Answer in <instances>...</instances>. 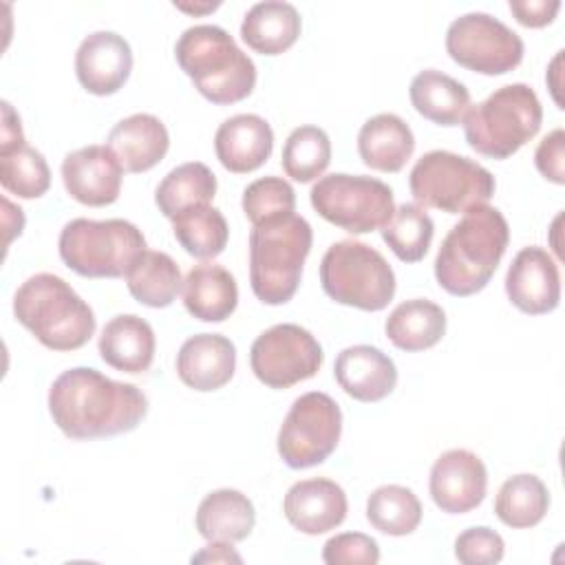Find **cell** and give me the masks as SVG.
Returning a JSON list of instances; mask_svg holds the SVG:
<instances>
[{
  "label": "cell",
  "mask_w": 565,
  "mask_h": 565,
  "mask_svg": "<svg viewBox=\"0 0 565 565\" xmlns=\"http://www.w3.org/2000/svg\"><path fill=\"white\" fill-rule=\"evenodd\" d=\"M49 413L71 439H97L135 430L148 399L130 382H115L90 366L60 373L49 388Z\"/></svg>",
  "instance_id": "cell-1"
},
{
  "label": "cell",
  "mask_w": 565,
  "mask_h": 565,
  "mask_svg": "<svg viewBox=\"0 0 565 565\" xmlns=\"http://www.w3.org/2000/svg\"><path fill=\"white\" fill-rule=\"evenodd\" d=\"M510 243L505 216L488 205L470 207L450 227L435 258V278L452 296L466 298L481 291L494 276Z\"/></svg>",
  "instance_id": "cell-2"
},
{
  "label": "cell",
  "mask_w": 565,
  "mask_h": 565,
  "mask_svg": "<svg viewBox=\"0 0 565 565\" xmlns=\"http://www.w3.org/2000/svg\"><path fill=\"white\" fill-rule=\"evenodd\" d=\"M174 57L194 88L212 104L243 102L256 86V64L223 26L185 29L174 44Z\"/></svg>",
  "instance_id": "cell-3"
},
{
  "label": "cell",
  "mask_w": 565,
  "mask_h": 565,
  "mask_svg": "<svg viewBox=\"0 0 565 565\" xmlns=\"http://www.w3.org/2000/svg\"><path fill=\"white\" fill-rule=\"evenodd\" d=\"M13 316L51 351L82 349L95 333V313L88 302L64 278L46 271L18 287Z\"/></svg>",
  "instance_id": "cell-4"
},
{
  "label": "cell",
  "mask_w": 565,
  "mask_h": 565,
  "mask_svg": "<svg viewBox=\"0 0 565 565\" xmlns=\"http://www.w3.org/2000/svg\"><path fill=\"white\" fill-rule=\"evenodd\" d=\"M313 232L298 214L265 221L249 232V285L265 305H285L300 285Z\"/></svg>",
  "instance_id": "cell-5"
},
{
  "label": "cell",
  "mask_w": 565,
  "mask_h": 565,
  "mask_svg": "<svg viewBox=\"0 0 565 565\" xmlns=\"http://www.w3.org/2000/svg\"><path fill=\"white\" fill-rule=\"evenodd\" d=\"M463 135L472 150L490 159H508L541 128L543 108L532 86L516 82L497 88L463 115Z\"/></svg>",
  "instance_id": "cell-6"
},
{
  "label": "cell",
  "mask_w": 565,
  "mask_h": 565,
  "mask_svg": "<svg viewBox=\"0 0 565 565\" xmlns=\"http://www.w3.org/2000/svg\"><path fill=\"white\" fill-rule=\"evenodd\" d=\"M60 258L84 278H119L146 252L141 230L124 218H73L57 238Z\"/></svg>",
  "instance_id": "cell-7"
},
{
  "label": "cell",
  "mask_w": 565,
  "mask_h": 565,
  "mask_svg": "<svg viewBox=\"0 0 565 565\" xmlns=\"http://www.w3.org/2000/svg\"><path fill=\"white\" fill-rule=\"evenodd\" d=\"M320 285L331 300L362 311H382L395 296L393 267L377 249L353 238L324 252Z\"/></svg>",
  "instance_id": "cell-8"
},
{
  "label": "cell",
  "mask_w": 565,
  "mask_h": 565,
  "mask_svg": "<svg viewBox=\"0 0 565 565\" xmlns=\"http://www.w3.org/2000/svg\"><path fill=\"white\" fill-rule=\"evenodd\" d=\"M408 188L419 207L459 214L488 203L497 183L481 163L448 150H430L413 166Z\"/></svg>",
  "instance_id": "cell-9"
},
{
  "label": "cell",
  "mask_w": 565,
  "mask_h": 565,
  "mask_svg": "<svg viewBox=\"0 0 565 565\" xmlns=\"http://www.w3.org/2000/svg\"><path fill=\"white\" fill-rule=\"evenodd\" d=\"M309 199L324 221L351 234L382 230L395 212L393 190L384 181L364 174L333 172L320 177Z\"/></svg>",
  "instance_id": "cell-10"
},
{
  "label": "cell",
  "mask_w": 565,
  "mask_h": 565,
  "mask_svg": "<svg viewBox=\"0 0 565 565\" xmlns=\"http://www.w3.org/2000/svg\"><path fill=\"white\" fill-rule=\"evenodd\" d=\"M342 435V411L338 402L320 391H309L294 399L278 430V455L294 468L322 463L338 446Z\"/></svg>",
  "instance_id": "cell-11"
},
{
  "label": "cell",
  "mask_w": 565,
  "mask_h": 565,
  "mask_svg": "<svg viewBox=\"0 0 565 565\" xmlns=\"http://www.w3.org/2000/svg\"><path fill=\"white\" fill-rule=\"evenodd\" d=\"M446 51L459 66L481 75H503L523 60V40L490 13L472 11L450 22Z\"/></svg>",
  "instance_id": "cell-12"
},
{
  "label": "cell",
  "mask_w": 565,
  "mask_h": 565,
  "mask_svg": "<svg viewBox=\"0 0 565 565\" xmlns=\"http://www.w3.org/2000/svg\"><path fill=\"white\" fill-rule=\"evenodd\" d=\"M320 342L300 324L282 322L263 331L249 349V366L269 388H289L313 377L322 366Z\"/></svg>",
  "instance_id": "cell-13"
},
{
  "label": "cell",
  "mask_w": 565,
  "mask_h": 565,
  "mask_svg": "<svg viewBox=\"0 0 565 565\" xmlns=\"http://www.w3.org/2000/svg\"><path fill=\"white\" fill-rule=\"evenodd\" d=\"M428 490L441 512L466 514L483 501L488 490V470L472 450L452 448L435 459Z\"/></svg>",
  "instance_id": "cell-14"
},
{
  "label": "cell",
  "mask_w": 565,
  "mask_h": 565,
  "mask_svg": "<svg viewBox=\"0 0 565 565\" xmlns=\"http://www.w3.org/2000/svg\"><path fill=\"white\" fill-rule=\"evenodd\" d=\"M124 168L108 146H84L62 161V181L71 199L82 205L104 207L119 199Z\"/></svg>",
  "instance_id": "cell-15"
},
{
  "label": "cell",
  "mask_w": 565,
  "mask_h": 565,
  "mask_svg": "<svg viewBox=\"0 0 565 565\" xmlns=\"http://www.w3.org/2000/svg\"><path fill=\"white\" fill-rule=\"evenodd\" d=\"M505 294L523 313L554 311L561 302V276L550 252L536 245L523 247L508 267Z\"/></svg>",
  "instance_id": "cell-16"
},
{
  "label": "cell",
  "mask_w": 565,
  "mask_h": 565,
  "mask_svg": "<svg viewBox=\"0 0 565 565\" xmlns=\"http://www.w3.org/2000/svg\"><path fill=\"white\" fill-rule=\"evenodd\" d=\"M130 44L115 31L88 33L75 53V75L84 90L106 97L117 93L130 77Z\"/></svg>",
  "instance_id": "cell-17"
},
{
  "label": "cell",
  "mask_w": 565,
  "mask_h": 565,
  "mask_svg": "<svg viewBox=\"0 0 565 565\" xmlns=\"http://www.w3.org/2000/svg\"><path fill=\"white\" fill-rule=\"evenodd\" d=\"M347 510L349 501L342 486L324 477L296 481L282 501L287 521L311 536L335 530L347 519Z\"/></svg>",
  "instance_id": "cell-18"
},
{
  "label": "cell",
  "mask_w": 565,
  "mask_h": 565,
  "mask_svg": "<svg viewBox=\"0 0 565 565\" xmlns=\"http://www.w3.org/2000/svg\"><path fill=\"white\" fill-rule=\"evenodd\" d=\"M236 371V347L221 333H196L177 353L179 380L201 393L225 386Z\"/></svg>",
  "instance_id": "cell-19"
},
{
  "label": "cell",
  "mask_w": 565,
  "mask_h": 565,
  "mask_svg": "<svg viewBox=\"0 0 565 565\" xmlns=\"http://www.w3.org/2000/svg\"><path fill=\"white\" fill-rule=\"evenodd\" d=\"M333 375L340 388L358 402H380L397 384L395 362L371 344H353L338 353Z\"/></svg>",
  "instance_id": "cell-20"
},
{
  "label": "cell",
  "mask_w": 565,
  "mask_h": 565,
  "mask_svg": "<svg viewBox=\"0 0 565 565\" xmlns=\"http://www.w3.org/2000/svg\"><path fill=\"white\" fill-rule=\"evenodd\" d=\"M214 150L225 170L234 174L254 172L274 150V130L260 115L241 113L216 128Z\"/></svg>",
  "instance_id": "cell-21"
},
{
  "label": "cell",
  "mask_w": 565,
  "mask_h": 565,
  "mask_svg": "<svg viewBox=\"0 0 565 565\" xmlns=\"http://www.w3.org/2000/svg\"><path fill=\"white\" fill-rule=\"evenodd\" d=\"M126 172H146L154 168L170 148L166 124L150 113H135L113 126L106 143Z\"/></svg>",
  "instance_id": "cell-22"
},
{
  "label": "cell",
  "mask_w": 565,
  "mask_h": 565,
  "mask_svg": "<svg viewBox=\"0 0 565 565\" xmlns=\"http://www.w3.org/2000/svg\"><path fill=\"white\" fill-rule=\"evenodd\" d=\"M154 347L152 327L135 313H121L108 320L97 342L102 360L124 373L148 371L154 360Z\"/></svg>",
  "instance_id": "cell-23"
},
{
  "label": "cell",
  "mask_w": 565,
  "mask_h": 565,
  "mask_svg": "<svg viewBox=\"0 0 565 565\" xmlns=\"http://www.w3.org/2000/svg\"><path fill=\"white\" fill-rule=\"evenodd\" d=\"M415 150L411 126L393 113L366 119L358 132V152L364 166L380 172H399Z\"/></svg>",
  "instance_id": "cell-24"
},
{
  "label": "cell",
  "mask_w": 565,
  "mask_h": 565,
  "mask_svg": "<svg viewBox=\"0 0 565 565\" xmlns=\"http://www.w3.org/2000/svg\"><path fill=\"white\" fill-rule=\"evenodd\" d=\"M183 305L196 320L223 322L238 305L234 276L216 263L194 265L183 280Z\"/></svg>",
  "instance_id": "cell-25"
},
{
  "label": "cell",
  "mask_w": 565,
  "mask_h": 565,
  "mask_svg": "<svg viewBox=\"0 0 565 565\" xmlns=\"http://www.w3.org/2000/svg\"><path fill=\"white\" fill-rule=\"evenodd\" d=\"M302 20L294 4L280 0L256 2L241 22L243 42L260 55H280L300 35Z\"/></svg>",
  "instance_id": "cell-26"
},
{
  "label": "cell",
  "mask_w": 565,
  "mask_h": 565,
  "mask_svg": "<svg viewBox=\"0 0 565 565\" xmlns=\"http://www.w3.org/2000/svg\"><path fill=\"white\" fill-rule=\"evenodd\" d=\"M194 523L205 541L238 543L254 530V503L241 490L221 488L203 497Z\"/></svg>",
  "instance_id": "cell-27"
},
{
  "label": "cell",
  "mask_w": 565,
  "mask_h": 565,
  "mask_svg": "<svg viewBox=\"0 0 565 565\" xmlns=\"http://www.w3.org/2000/svg\"><path fill=\"white\" fill-rule=\"evenodd\" d=\"M408 97L413 108L437 126H459L470 108V90L459 79L435 68L413 77Z\"/></svg>",
  "instance_id": "cell-28"
},
{
  "label": "cell",
  "mask_w": 565,
  "mask_h": 565,
  "mask_svg": "<svg viewBox=\"0 0 565 565\" xmlns=\"http://www.w3.org/2000/svg\"><path fill=\"white\" fill-rule=\"evenodd\" d=\"M386 338L402 351H424L435 347L446 333L444 309L426 298L399 302L384 322Z\"/></svg>",
  "instance_id": "cell-29"
},
{
  "label": "cell",
  "mask_w": 565,
  "mask_h": 565,
  "mask_svg": "<svg viewBox=\"0 0 565 565\" xmlns=\"http://www.w3.org/2000/svg\"><path fill=\"white\" fill-rule=\"evenodd\" d=\"M216 194V177L201 161L172 168L154 190V203L166 218H174L192 207L210 205Z\"/></svg>",
  "instance_id": "cell-30"
},
{
  "label": "cell",
  "mask_w": 565,
  "mask_h": 565,
  "mask_svg": "<svg viewBox=\"0 0 565 565\" xmlns=\"http://www.w3.org/2000/svg\"><path fill=\"white\" fill-rule=\"evenodd\" d=\"M181 282V269L174 258L154 249H146L126 274V287L130 296L152 309L172 305Z\"/></svg>",
  "instance_id": "cell-31"
},
{
  "label": "cell",
  "mask_w": 565,
  "mask_h": 565,
  "mask_svg": "<svg viewBox=\"0 0 565 565\" xmlns=\"http://www.w3.org/2000/svg\"><path fill=\"white\" fill-rule=\"evenodd\" d=\"M550 508V492L536 475H514L503 481L494 499L497 519L514 530L534 527Z\"/></svg>",
  "instance_id": "cell-32"
},
{
  "label": "cell",
  "mask_w": 565,
  "mask_h": 565,
  "mask_svg": "<svg viewBox=\"0 0 565 565\" xmlns=\"http://www.w3.org/2000/svg\"><path fill=\"white\" fill-rule=\"evenodd\" d=\"M422 503L417 494L397 483L375 488L366 499L369 523L388 536H406L422 523Z\"/></svg>",
  "instance_id": "cell-33"
},
{
  "label": "cell",
  "mask_w": 565,
  "mask_h": 565,
  "mask_svg": "<svg viewBox=\"0 0 565 565\" xmlns=\"http://www.w3.org/2000/svg\"><path fill=\"white\" fill-rule=\"evenodd\" d=\"M172 232L177 243L194 258L207 260L216 258L230 238V227L225 216L212 207L201 205L192 207L172 218Z\"/></svg>",
  "instance_id": "cell-34"
},
{
  "label": "cell",
  "mask_w": 565,
  "mask_h": 565,
  "mask_svg": "<svg viewBox=\"0 0 565 565\" xmlns=\"http://www.w3.org/2000/svg\"><path fill=\"white\" fill-rule=\"evenodd\" d=\"M380 232L382 241L402 263H417L428 254L435 223L417 203H402Z\"/></svg>",
  "instance_id": "cell-35"
},
{
  "label": "cell",
  "mask_w": 565,
  "mask_h": 565,
  "mask_svg": "<svg viewBox=\"0 0 565 565\" xmlns=\"http://www.w3.org/2000/svg\"><path fill=\"white\" fill-rule=\"evenodd\" d=\"M331 141L318 126H298L291 130L282 146V170L287 177L300 183H309L329 168Z\"/></svg>",
  "instance_id": "cell-36"
},
{
  "label": "cell",
  "mask_w": 565,
  "mask_h": 565,
  "mask_svg": "<svg viewBox=\"0 0 565 565\" xmlns=\"http://www.w3.org/2000/svg\"><path fill=\"white\" fill-rule=\"evenodd\" d=\"M0 183L9 194L38 199L51 185V170L44 154L29 143L0 150Z\"/></svg>",
  "instance_id": "cell-37"
},
{
  "label": "cell",
  "mask_w": 565,
  "mask_h": 565,
  "mask_svg": "<svg viewBox=\"0 0 565 565\" xmlns=\"http://www.w3.org/2000/svg\"><path fill=\"white\" fill-rule=\"evenodd\" d=\"M243 212L252 225L289 216L296 210V192L282 177H260L243 190Z\"/></svg>",
  "instance_id": "cell-38"
},
{
  "label": "cell",
  "mask_w": 565,
  "mask_h": 565,
  "mask_svg": "<svg viewBox=\"0 0 565 565\" xmlns=\"http://www.w3.org/2000/svg\"><path fill=\"white\" fill-rule=\"evenodd\" d=\"M505 543L492 527H468L455 539V556L463 565H494L503 558Z\"/></svg>",
  "instance_id": "cell-39"
},
{
  "label": "cell",
  "mask_w": 565,
  "mask_h": 565,
  "mask_svg": "<svg viewBox=\"0 0 565 565\" xmlns=\"http://www.w3.org/2000/svg\"><path fill=\"white\" fill-rule=\"evenodd\" d=\"M322 561L327 565H375L380 561V547L369 534L342 532L324 543Z\"/></svg>",
  "instance_id": "cell-40"
},
{
  "label": "cell",
  "mask_w": 565,
  "mask_h": 565,
  "mask_svg": "<svg viewBox=\"0 0 565 565\" xmlns=\"http://www.w3.org/2000/svg\"><path fill=\"white\" fill-rule=\"evenodd\" d=\"M565 132L563 128L552 130L545 135L534 152L536 170L552 183L563 185L565 183Z\"/></svg>",
  "instance_id": "cell-41"
},
{
  "label": "cell",
  "mask_w": 565,
  "mask_h": 565,
  "mask_svg": "<svg viewBox=\"0 0 565 565\" xmlns=\"http://www.w3.org/2000/svg\"><path fill=\"white\" fill-rule=\"evenodd\" d=\"M561 9V0H510V11L527 29L547 26Z\"/></svg>",
  "instance_id": "cell-42"
},
{
  "label": "cell",
  "mask_w": 565,
  "mask_h": 565,
  "mask_svg": "<svg viewBox=\"0 0 565 565\" xmlns=\"http://www.w3.org/2000/svg\"><path fill=\"white\" fill-rule=\"evenodd\" d=\"M26 143L24 141V132H22V124H20V115L13 110V106L9 102H2V128H0V150L13 148Z\"/></svg>",
  "instance_id": "cell-43"
},
{
  "label": "cell",
  "mask_w": 565,
  "mask_h": 565,
  "mask_svg": "<svg viewBox=\"0 0 565 565\" xmlns=\"http://www.w3.org/2000/svg\"><path fill=\"white\" fill-rule=\"evenodd\" d=\"M243 558L234 552L232 543L225 541H210L199 554L192 556V563H241Z\"/></svg>",
  "instance_id": "cell-44"
},
{
  "label": "cell",
  "mask_w": 565,
  "mask_h": 565,
  "mask_svg": "<svg viewBox=\"0 0 565 565\" xmlns=\"http://www.w3.org/2000/svg\"><path fill=\"white\" fill-rule=\"evenodd\" d=\"M177 9L188 11V13H205V11H214L218 7V2H207V4H185V2H174Z\"/></svg>",
  "instance_id": "cell-45"
}]
</instances>
